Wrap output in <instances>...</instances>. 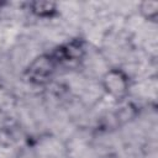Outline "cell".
I'll return each instance as SVG.
<instances>
[{
  "mask_svg": "<svg viewBox=\"0 0 158 158\" xmlns=\"http://www.w3.org/2000/svg\"><path fill=\"white\" fill-rule=\"evenodd\" d=\"M58 67L52 53H44L28 64L25 70V78L33 85H44L53 79Z\"/></svg>",
  "mask_w": 158,
  "mask_h": 158,
  "instance_id": "1",
  "label": "cell"
},
{
  "mask_svg": "<svg viewBox=\"0 0 158 158\" xmlns=\"http://www.w3.org/2000/svg\"><path fill=\"white\" fill-rule=\"evenodd\" d=\"M101 84L104 90L116 100H121L128 94L130 79L122 69L114 68L107 70L101 79Z\"/></svg>",
  "mask_w": 158,
  "mask_h": 158,
  "instance_id": "2",
  "label": "cell"
},
{
  "mask_svg": "<svg viewBox=\"0 0 158 158\" xmlns=\"http://www.w3.org/2000/svg\"><path fill=\"white\" fill-rule=\"evenodd\" d=\"M84 43L80 40H73L65 44L57 47L52 56L57 60L58 65H74L78 64L84 57Z\"/></svg>",
  "mask_w": 158,
  "mask_h": 158,
  "instance_id": "3",
  "label": "cell"
},
{
  "mask_svg": "<svg viewBox=\"0 0 158 158\" xmlns=\"http://www.w3.org/2000/svg\"><path fill=\"white\" fill-rule=\"evenodd\" d=\"M31 12L38 17L48 19L57 14V4L52 1H33L30 2Z\"/></svg>",
  "mask_w": 158,
  "mask_h": 158,
  "instance_id": "4",
  "label": "cell"
},
{
  "mask_svg": "<svg viewBox=\"0 0 158 158\" xmlns=\"http://www.w3.org/2000/svg\"><path fill=\"white\" fill-rule=\"evenodd\" d=\"M139 14L147 21H156L158 16V1L156 0H144L138 6Z\"/></svg>",
  "mask_w": 158,
  "mask_h": 158,
  "instance_id": "5",
  "label": "cell"
}]
</instances>
